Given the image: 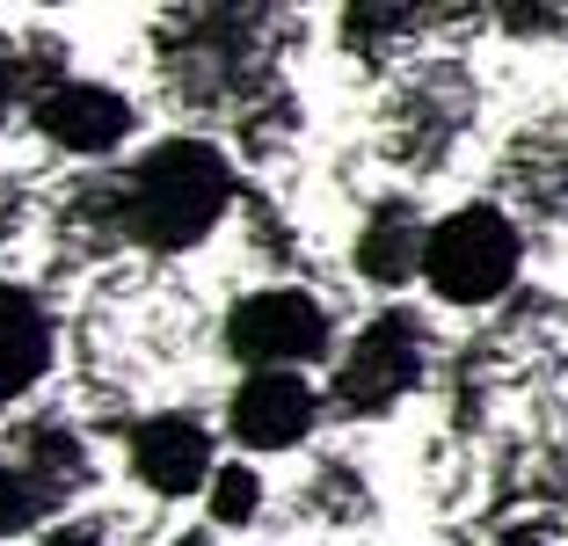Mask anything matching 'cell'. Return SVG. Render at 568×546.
<instances>
[{
	"instance_id": "6da1fadb",
	"label": "cell",
	"mask_w": 568,
	"mask_h": 546,
	"mask_svg": "<svg viewBox=\"0 0 568 546\" xmlns=\"http://www.w3.org/2000/svg\"><path fill=\"white\" fill-rule=\"evenodd\" d=\"M234 204V161L212 139H161L118 175L124 241L153 255H183L226 219Z\"/></svg>"
},
{
	"instance_id": "7a4b0ae2",
	"label": "cell",
	"mask_w": 568,
	"mask_h": 546,
	"mask_svg": "<svg viewBox=\"0 0 568 546\" xmlns=\"http://www.w3.org/2000/svg\"><path fill=\"white\" fill-rule=\"evenodd\" d=\"M525 263V233L503 204H459L452 219L430 226V249H423V277L437 299L452 306H488L518 284Z\"/></svg>"
},
{
	"instance_id": "3957f363",
	"label": "cell",
	"mask_w": 568,
	"mask_h": 546,
	"mask_svg": "<svg viewBox=\"0 0 568 546\" xmlns=\"http://www.w3.org/2000/svg\"><path fill=\"white\" fill-rule=\"evenodd\" d=\"M263 30H270V16H255V8H197V16H168L161 59H168L175 95L204 102V95H226V88H248L255 67H263Z\"/></svg>"
},
{
	"instance_id": "277c9868",
	"label": "cell",
	"mask_w": 568,
	"mask_h": 546,
	"mask_svg": "<svg viewBox=\"0 0 568 546\" xmlns=\"http://www.w3.org/2000/svg\"><path fill=\"white\" fill-rule=\"evenodd\" d=\"M328 343H335L328 306L314 292H292V284L248 292L226 314V357L241 372H306L314 357H328Z\"/></svg>"
},
{
	"instance_id": "5b68a950",
	"label": "cell",
	"mask_w": 568,
	"mask_h": 546,
	"mask_svg": "<svg viewBox=\"0 0 568 546\" xmlns=\"http://www.w3.org/2000/svg\"><path fill=\"white\" fill-rule=\"evenodd\" d=\"M423 364H430V335H423L416 314H379L365 321V335H357L351 350H343V364H335V408L343 415H386L402 408L408 394H416Z\"/></svg>"
},
{
	"instance_id": "8992f818",
	"label": "cell",
	"mask_w": 568,
	"mask_h": 546,
	"mask_svg": "<svg viewBox=\"0 0 568 546\" xmlns=\"http://www.w3.org/2000/svg\"><path fill=\"white\" fill-rule=\"evenodd\" d=\"M314 415H321V394L300 372H248L226 401V437L241 452H292L306 445Z\"/></svg>"
},
{
	"instance_id": "52a82bcc",
	"label": "cell",
	"mask_w": 568,
	"mask_h": 546,
	"mask_svg": "<svg viewBox=\"0 0 568 546\" xmlns=\"http://www.w3.org/2000/svg\"><path fill=\"white\" fill-rule=\"evenodd\" d=\"M37 132L51 139L59 153H118L132 139V102L118 95L110 81H51L44 95L30 102Z\"/></svg>"
},
{
	"instance_id": "ba28073f",
	"label": "cell",
	"mask_w": 568,
	"mask_h": 546,
	"mask_svg": "<svg viewBox=\"0 0 568 546\" xmlns=\"http://www.w3.org/2000/svg\"><path fill=\"white\" fill-rule=\"evenodd\" d=\"M132 474L153 496H197L212 488L219 459H212V431L197 415H146L132 431Z\"/></svg>"
},
{
	"instance_id": "9c48e42d",
	"label": "cell",
	"mask_w": 568,
	"mask_h": 546,
	"mask_svg": "<svg viewBox=\"0 0 568 546\" xmlns=\"http://www.w3.org/2000/svg\"><path fill=\"white\" fill-rule=\"evenodd\" d=\"M59 357V321L30 284H0V408H16Z\"/></svg>"
},
{
	"instance_id": "30bf717a",
	"label": "cell",
	"mask_w": 568,
	"mask_h": 546,
	"mask_svg": "<svg viewBox=\"0 0 568 546\" xmlns=\"http://www.w3.org/2000/svg\"><path fill=\"white\" fill-rule=\"evenodd\" d=\"M423 249H430V226L416 219V204H379L357 233V277L372 284H408L423 270Z\"/></svg>"
},
{
	"instance_id": "8fae6325",
	"label": "cell",
	"mask_w": 568,
	"mask_h": 546,
	"mask_svg": "<svg viewBox=\"0 0 568 546\" xmlns=\"http://www.w3.org/2000/svg\"><path fill=\"white\" fill-rule=\"evenodd\" d=\"M16 459L51 503H67L88 481V445L67 431V423H30V431H16Z\"/></svg>"
},
{
	"instance_id": "7c38bea8",
	"label": "cell",
	"mask_w": 568,
	"mask_h": 546,
	"mask_svg": "<svg viewBox=\"0 0 568 546\" xmlns=\"http://www.w3.org/2000/svg\"><path fill=\"white\" fill-rule=\"evenodd\" d=\"M255 510H263V474H255V466H219L212 488H204V517L226 525V532H241Z\"/></svg>"
},
{
	"instance_id": "4fadbf2b",
	"label": "cell",
	"mask_w": 568,
	"mask_h": 546,
	"mask_svg": "<svg viewBox=\"0 0 568 546\" xmlns=\"http://www.w3.org/2000/svg\"><path fill=\"white\" fill-rule=\"evenodd\" d=\"M44 510H51V496L37 488L30 474H22V459H16V452H0V539H16V532H30Z\"/></svg>"
},
{
	"instance_id": "5bb4252c",
	"label": "cell",
	"mask_w": 568,
	"mask_h": 546,
	"mask_svg": "<svg viewBox=\"0 0 568 546\" xmlns=\"http://www.w3.org/2000/svg\"><path fill=\"white\" fill-rule=\"evenodd\" d=\"M37 546H110V532H102L95 517H73V525H51Z\"/></svg>"
},
{
	"instance_id": "9a60e30c",
	"label": "cell",
	"mask_w": 568,
	"mask_h": 546,
	"mask_svg": "<svg viewBox=\"0 0 568 546\" xmlns=\"http://www.w3.org/2000/svg\"><path fill=\"white\" fill-rule=\"evenodd\" d=\"M16 88H22V59L8 51V37H0V110L16 102Z\"/></svg>"
},
{
	"instance_id": "2e32d148",
	"label": "cell",
	"mask_w": 568,
	"mask_h": 546,
	"mask_svg": "<svg viewBox=\"0 0 568 546\" xmlns=\"http://www.w3.org/2000/svg\"><path fill=\"white\" fill-rule=\"evenodd\" d=\"M175 546H204V539H175Z\"/></svg>"
}]
</instances>
